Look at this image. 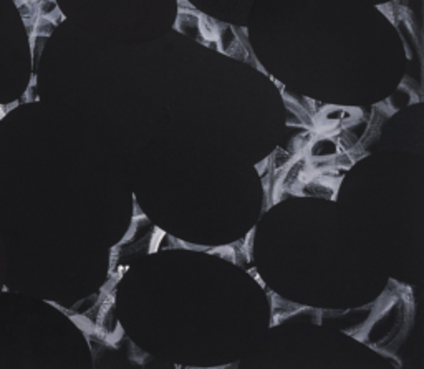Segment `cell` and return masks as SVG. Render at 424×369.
I'll return each mask as SVG.
<instances>
[{"label": "cell", "mask_w": 424, "mask_h": 369, "mask_svg": "<svg viewBox=\"0 0 424 369\" xmlns=\"http://www.w3.org/2000/svg\"><path fill=\"white\" fill-rule=\"evenodd\" d=\"M308 174H312L308 166V157L305 156V152H302V154L295 156L292 162H290V164L282 171V174H280V179H279L280 195L295 194V191H297L300 182H302Z\"/></svg>", "instance_id": "6da1fadb"}, {"label": "cell", "mask_w": 424, "mask_h": 369, "mask_svg": "<svg viewBox=\"0 0 424 369\" xmlns=\"http://www.w3.org/2000/svg\"><path fill=\"white\" fill-rule=\"evenodd\" d=\"M95 331L100 334V336L105 338L108 343L116 341V339L121 336V323L116 317L115 305H113L111 297H108L106 300L105 308H103L101 312V317L98 319L95 327Z\"/></svg>", "instance_id": "3957f363"}, {"label": "cell", "mask_w": 424, "mask_h": 369, "mask_svg": "<svg viewBox=\"0 0 424 369\" xmlns=\"http://www.w3.org/2000/svg\"><path fill=\"white\" fill-rule=\"evenodd\" d=\"M100 298H101V295H98V293H96V295H91V297L85 298V300H83V302H80V303L77 305V307H75V312H77L78 314H82V317H83V314L90 312V310H91L93 307H95V305H96L98 302H100Z\"/></svg>", "instance_id": "4fadbf2b"}, {"label": "cell", "mask_w": 424, "mask_h": 369, "mask_svg": "<svg viewBox=\"0 0 424 369\" xmlns=\"http://www.w3.org/2000/svg\"><path fill=\"white\" fill-rule=\"evenodd\" d=\"M216 40H218L219 52H224L229 55V52L233 50L235 45H238V43L240 42V38H239V32H235L233 27L221 25L219 23L218 33H216Z\"/></svg>", "instance_id": "ba28073f"}, {"label": "cell", "mask_w": 424, "mask_h": 369, "mask_svg": "<svg viewBox=\"0 0 424 369\" xmlns=\"http://www.w3.org/2000/svg\"><path fill=\"white\" fill-rule=\"evenodd\" d=\"M337 184L322 179L317 174H308L305 179L300 182V186L295 191V194L305 195V198L322 199V200H332L337 195Z\"/></svg>", "instance_id": "7a4b0ae2"}, {"label": "cell", "mask_w": 424, "mask_h": 369, "mask_svg": "<svg viewBox=\"0 0 424 369\" xmlns=\"http://www.w3.org/2000/svg\"><path fill=\"white\" fill-rule=\"evenodd\" d=\"M295 156L297 154H294L292 151L287 149V147H277V149L272 152V156L267 157V161L270 167H272V171H284L285 167L292 162Z\"/></svg>", "instance_id": "30bf717a"}, {"label": "cell", "mask_w": 424, "mask_h": 369, "mask_svg": "<svg viewBox=\"0 0 424 369\" xmlns=\"http://www.w3.org/2000/svg\"><path fill=\"white\" fill-rule=\"evenodd\" d=\"M219 23L216 21H212L211 17H204L201 16V32L204 35L206 40H211V38H216V33H218Z\"/></svg>", "instance_id": "7c38bea8"}, {"label": "cell", "mask_w": 424, "mask_h": 369, "mask_svg": "<svg viewBox=\"0 0 424 369\" xmlns=\"http://www.w3.org/2000/svg\"><path fill=\"white\" fill-rule=\"evenodd\" d=\"M176 28L181 33H184L186 37L206 43V38L201 32V16H197L194 11H181L177 16Z\"/></svg>", "instance_id": "5b68a950"}, {"label": "cell", "mask_w": 424, "mask_h": 369, "mask_svg": "<svg viewBox=\"0 0 424 369\" xmlns=\"http://www.w3.org/2000/svg\"><path fill=\"white\" fill-rule=\"evenodd\" d=\"M340 152L338 142L335 141L332 132H323L322 136L315 135L310 144L305 149V156L308 159H328Z\"/></svg>", "instance_id": "277c9868"}, {"label": "cell", "mask_w": 424, "mask_h": 369, "mask_svg": "<svg viewBox=\"0 0 424 369\" xmlns=\"http://www.w3.org/2000/svg\"><path fill=\"white\" fill-rule=\"evenodd\" d=\"M414 96H416V91L411 90L408 85H401L399 86V90L386 101V108L389 111L401 110V108H406L411 105L414 101Z\"/></svg>", "instance_id": "9c48e42d"}, {"label": "cell", "mask_w": 424, "mask_h": 369, "mask_svg": "<svg viewBox=\"0 0 424 369\" xmlns=\"http://www.w3.org/2000/svg\"><path fill=\"white\" fill-rule=\"evenodd\" d=\"M177 245H181L179 240H176L169 234L160 232V230H157L155 239H152V250H171L176 249Z\"/></svg>", "instance_id": "8fae6325"}, {"label": "cell", "mask_w": 424, "mask_h": 369, "mask_svg": "<svg viewBox=\"0 0 424 369\" xmlns=\"http://www.w3.org/2000/svg\"><path fill=\"white\" fill-rule=\"evenodd\" d=\"M157 229L152 225L150 220H147L145 215H140V217H133V224L128 235L125 237L126 242L130 244H141L147 242V240L155 239Z\"/></svg>", "instance_id": "8992f818"}, {"label": "cell", "mask_w": 424, "mask_h": 369, "mask_svg": "<svg viewBox=\"0 0 424 369\" xmlns=\"http://www.w3.org/2000/svg\"><path fill=\"white\" fill-rule=\"evenodd\" d=\"M302 308L299 303L290 302V300H285L279 295H274L272 297V305H270V312H272V322L280 323L289 319L292 314H295L299 310Z\"/></svg>", "instance_id": "52a82bcc"}]
</instances>
